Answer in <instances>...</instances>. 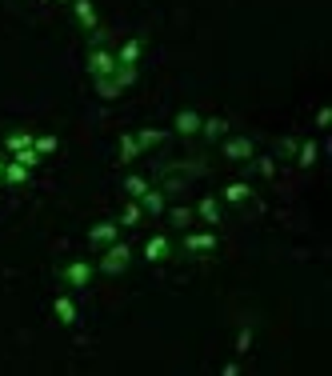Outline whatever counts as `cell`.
Segmentation results:
<instances>
[{"label": "cell", "instance_id": "5b68a950", "mask_svg": "<svg viewBox=\"0 0 332 376\" xmlns=\"http://www.w3.org/2000/svg\"><path fill=\"white\" fill-rule=\"evenodd\" d=\"M60 277H64V284H69V288H84L88 280L97 277V265H88V260H72V265H64V272H60Z\"/></svg>", "mask_w": 332, "mask_h": 376}, {"label": "cell", "instance_id": "ffe728a7", "mask_svg": "<svg viewBox=\"0 0 332 376\" xmlns=\"http://www.w3.org/2000/svg\"><path fill=\"white\" fill-rule=\"evenodd\" d=\"M137 156H140V144H137V137H132V132H125V137H120V165H132Z\"/></svg>", "mask_w": 332, "mask_h": 376}, {"label": "cell", "instance_id": "6da1fadb", "mask_svg": "<svg viewBox=\"0 0 332 376\" xmlns=\"http://www.w3.org/2000/svg\"><path fill=\"white\" fill-rule=\"evenodd\" d=\"M128 265H132V244H125V240H112V244H104V256H100L97 272H104V277H120Z\"/></svg>", "mask_w": 332, "mask_h": 376}, {"label": "cell", "instance_id": "277c9868", "mask_svg": "<svg viewBox=\"0 0 332 376\" xmlns=\"http://www.w3.org/2000/svg\"><path fill=\"white\" fill-rule=\"evenodd\" d=\"M216 244H221V237H216V232H193V228H184V244H180V249L184 252H216Z\"/></svg>", "mask_w": 332, "mask_h": 376}, {"label": "cell", "instance_id": "5bb4252c", "mask_svg": "<svg viewBox=\"0 0 332 376\" xmlns=\"http://www.w3.org/2000/svg\"><path fill=\"white\" fill-rule=\"evenodd\" d=\"M200 137L205 140H224L228 137V120H224V116H205V120H200Z\"/></svg>", "mask_w": 332, "mask_h": 376}, {"label": "cell", "instance_id": "7c38bea8", "mask_svg": "<svg viewBox=\"0 0 332 376\" xmlns=\"http://www.w3.org/2000/svg\"><path fill=\"white\" fill-rule=\"evenodd\" d=\"M196 221L205 224H221V196H200V204H196Z\"/></svg>", "mask_w": 332, "mask_h": 376}, {"label": "cell", "instance_id": "ac0fdd59", "mask_svg": "<svg viewBox=\"0 0 332 376\" xmlns=\"http://www.w3.org/2000/svg\"><path fill=\"white\" fill-rule=\"evenodd\" d=\"M140 221H144V209H140V200H128V204H125V212H120V221H116V224H120V228H137Z\"/></svg>", "mask_w": 332, "mask_h": 376}, {"label": "cell", "instance_id": "ba28073f", "mask_svg": "<svg viewBox=\"0 0 332 376\" xmlns=\"http://www.w3.org/2000/svg\"><path fill=\"white\" fill-rule=\"evenodd\" d=\"M168 256H172V240L168 237H148L144 240V260H148V265H160Z\"/></svg>", "mask_w": 332, "mask_h": 376}, {"label": "cell", "instance_id": "484cf974", "mask_svg": "<svg viewBox=\"0 0 332 376\" xmlns=\"http://www.w3.org/2000/svg\"><path fill=\"white\" fill-rule=\"evenodd\" d=\"M28 172H32V168H25V165H16V160H8V165H4V181H8V184H25V181H28Z\"/></svg>", "mask_w": 332, "mask_h": 376}, {"label": "cell", "instance_id": "d6986e66", "mask_svg": "<svg viewBox=\"0 0 332 376\" xmlns=\"http://www.w3.org/2000/svg\"><path fill=\"white\" fill-rule=\"evenodd\" d=\"M317 156H320V144H317V140H305V144H300V153H296V165L312 168V165H317Z\"/></svg>", "mask_w": 332, "mask_h": 376}, {"label": "cell", "instance_id": "30bf717a", "mask_svg": "<svg viewBox=\"0 0 332 376\" xmlns=\"http://www.w3.org/2000/svg\"><path fill=\"white\" fill-rule=\"evenodd\" d=\"M53 312H56V321L69 324V328L81 321V312H76V305H72V296H69V293H60V296L53 300Z\"/></svg>", "mask_w": 332, "mask_h": 376}, {"label": "cell", "instance_id": "4dcf8cb0", "mask_svg": "<svg viewBox=\"0 0 332 376\" xmlns=\"http://www.w3.org/2000/svg\"><path fill=\"white\" fill-rule=\"evenodd\" d=\"M4 165H8V160H4V156H0V181H4Z\"/></svg>", "mask_w": 332, "mask_h": 376}, {"label": "cell", "instance_id": "7a4b0ae2", "mask_svg": "<svg viewBox=\"0 0 332 376\" xmlns=\"http://www.w3.org/2000/svg\"><path fill=\"white\" fill-rule=\"evenodd\" d=\"M221 153H224V160L244 165V160H252V156H256V144H252L249 137H224L221 140Z\"/></svg>", "mask_w": 332, "mask_h": 376}, {"label": "cell", "instance_id": "8fae6325", "mask_svg": "<svg viewBox=\"0 0 332 376\" xmlns=\"http://www.w3.org/2000/svg\"><path fill=\"white\" fill-rule=\"evenodd\" d=\"M221 200H224V204H249V200H252V188L244 181H228L221 188Z\"/></svg>", "mask_w": 332, "mask_h": 376}, {"label": "cell", "instance_id": "9c48e42d", "mask_svg": "<svg viewBox=\"0 0 332 376\" xmlns=\"http://www.w3.org/2000/svg\"><path fill=\"white\" fill-rule=\"evenodd\" d=\"M72 16H76V25L88 28V32L100 28V16H97V8H92V0H72Z\"/></svg>", "mask_w": 332, "mask_h": 376}, {"label": "cell", "instance_id": "4fadbf2b", "mask_svg": "<svg viewBox=\"0 0 332 376\" xmlns=\"http://www.w3.org/2000/svg\"><path fill=\"white\" fill-rule=\"evenodd\" d=\"M165 204H168L165 188H148V193L140 196V209H144V216H160V212H165Z\"/></svg>", "mask_w": 332, "mask_h": 376}, {"label": "cell", "instance_id": "e0dca14e", "mask_svg": "<svg viewBox=\"0 0 332 376\" xmlns=\"http://www.w3.org/2000/svg\"><path fill=\"white\" fill-rule=\"evenodd\" d=\"M244 165H249L256 176H264V181L277 176V160H272V156H252V160H244Z\"/></svg>", "mask_w": 332, "mask_h": 376}, {"label": "cell", "instance_id": "83f0119b", "mask_svg": "<svg viewBox=\"0 0 332 376\" xmlns=\"http://www.w3.org/2000/svg\"><path fill=\"white\" fill-rule=\"evenodd\" d=\"M28 144H32V132H13V137L4 140L8 153H20V148H28Z\"/></svg>", "mask_w": 332, "mask_h": 376}, {"label": "cell", "instance_id": "f546056e", "mask_svg": "<svg viewBox=\"0 0 332 376\" xmlns=\"http://www.w3.org/2000/svg\"><path fill=\"white\" fill-rule=\"evenodd\" d=\"M317 125H320V128H328V125H332V112H328V109H320V112H317Z\"/></svg>", "mask_w": 332, "mask_h": 376}, {"label": "cell", "instance_id": "3957f363", "mask_svg": "<svg viewBox=\"0 0 332 376\" xmlns=\"http://www.w3.org/2000/svg\"><path fill=\"white\" fill-rule=\"evenodd\" d=\"M84 69H88V76H112V72H116V53H109L104 44H100V48H88V64H84Z\"/></svg>", "mask_w": 332, "mask_h": 376}, {"label": "cell", "instance_id": "1f68e13d", "mask_svg": "<svg viewBox=\"0 0 332 376\" xmlns=\"http://www.w3.org/2000/svg\"><path fill=\"white\" fill-rule=\"evenodd\" d=\"M56 4H64V0H56Z\"/></svg>", "mask_w": 332, "mask_h": 376}, {"label": "cell", "instance_id": "cb8c5ba5", "mask_svg": "<svg viewBox=\"0 0 332 376\" xmlns=\"http://www.w3.org/2000/svg\"><path fill=\"white\" fill-rule=\"evenodd\" d=\"M168 221H172V228H180V232H184V228H193L196 212H193V209H180V204H177V209L168 212Z\"/></svg>", "mask_w": 332, "mask_h": 376}, {"label": "cell", "instance_id": "8992f818", "mask_svg": "<svg viewBox=\"0 0 332 376\" xmlns=\"http://www.w3.org/2000/svg\"><path fill=\"white\" fill-rule=\"evenodd\" d=\"M112 240H120V224H116V221H100V224L88 228V244L104 249V244H112Z\"/></svg>", "mask_w": 332, "mask_h": 376}, {"label": "cell", "instance_id": "9a60e30c", "mask_svg": "<svg viewBox=\"0 0 332 376\" xmlns=\"http://www.w3.org/2000/svg\"><path fill=\"white\" fill-rule=\"evenodd\" d=\"M140 53H144V41H137V36H132V41H125L120 48H116V64H137Z\"/></svg>", "mask_w": 332, "mask_h": 376}, {"label": "cell", "instance_id": "7402d4cb", "mask_svg": "<svg viewBox=\"0 0 332 376\" xmlns=\"http://www.w3.org/2000/svg\"><path fill=\"white\" fill-rule=\"evenodd\" d=\"M92 84H97V97L100 100H116V97H120V88H116L112 76H92Z\"/></svg>", "mask_w": 332, "mask_h": 376}, {"label": "cell", "instance_id": "4316f807", "mask_svg": "<svg viewBox=\"0 0 332 376\" xmlns=\"http://www.w3.org/2000/svg\"><path fill=\"white\" fill-rule=\"evenodd\" d=\"M13 160H16V165H25V168H36V165L44 160V156L36 153L32 144H28V148H20V153H13Z\"/></svg>", "mask_w": 332, "mask_h": 376}, {"label": "cell", "instance_id": "603a6c76", "mask_svg": "<svg viewBox=\"0 0 332 376\" xmlns=\"http://www.w3.org/2000/svg\"><path fill=\"white\" fill-rule=\"evenodd\" d=\"M160 140H165V128H140V132H137V144H140V153H144V148H156Z\"/></svg>", "mask_w": 332, "mask_h": 376}, {"label": "cell", "instance_id": "d4e9b609", "mask_svg": "<svg viewBox=\"0 0 332 376\" xmlns=\"http://www.w3.org/2000/svg\"><path fill=\"white\" fill-rule=\"evenodd\" d=\"M32 148H36L41 156H53L56 148H60V140H56L53 132H44V137H32Z\"/></svg>", "mask_w": 332, "mask_h": 376}, {"label": "cell", "instance_id": "2e32d148", "mask_svg": "<svg viewBox=\"0 0 332 376\" xmlns=\"http://www.w3.org/2000/svg\"><path fill=\"white\" fill-rule=\"evenodd\" d=\"M137 76H140L137 64H116V72H112V81H116V88H120V92H125V88H132V84H137Z\"/></svg>", "mask_w": 332, "mask_h": 376}, {"label": "cell", "instance_id": "f1b7e54d", "mask_svg": "<svg viewBox=\"0 0 332 376\" xmlns=\"http://www.w3.org/2000/svg\"><path fill=\"white\" fill-rule=\"evenodd\" d=\"M249 344H252V324H244L240 336H236V352H249Z\"/></svg>", "mask_w": 332, "mask_h": 376}, {"label": "cell", "instance_id": "52a82bcc", "mask_svg": "<svg viewBox=\"0 0 332 376\" xmlns=\"http://www.w3.org/2000/svg\"><path fill=\"white\" fill-rule=\"evenodd\" d=\"M200 120H205V116L196 109H180L177 116H172V128H177L180 137H196V132H200Z\"/></svg>", "mask_w": 332, "mask_h": 376}, {"label": "cell", "instance_id": "44dd1931", "mask_svg": "<svg viewBox=\"0 0 332 376\" xmlns=\"http://www.w3.org/2000/svg\"><path fill=\"white\" fill-rule=\"evenodd\" d=\"M148 188H153V184L144 181V176H137V172H132V176H125V193H128V200H140V196L148 193Z\"/></svg>", "mask_w": 332, "mask_h": 376}]
</instances>
